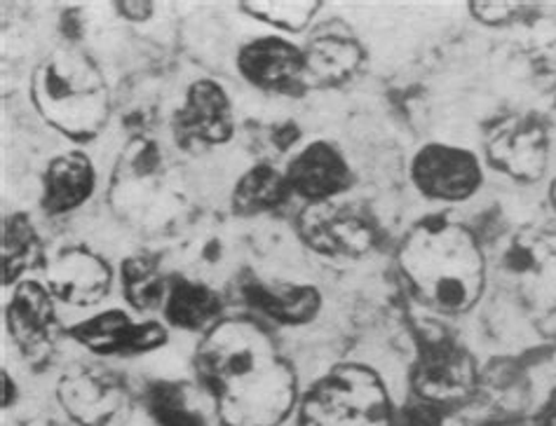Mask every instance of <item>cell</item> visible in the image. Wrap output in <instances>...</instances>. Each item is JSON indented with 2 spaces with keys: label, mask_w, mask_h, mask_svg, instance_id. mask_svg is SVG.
I'll return each instance as SVG.
<instances>
[{
  "label": "cell",
  "mask_w": 556,
  "mask_h": 426,
  "mask_svg": "<svg viewBox=\"0 0 556 426\" xmlns=\"http://www.w3.org/2000/svg\"><path fill=\"white\" fill-rule=\"evenodd\" d=\"M48 288L71 307H94L109 296L113 270L87 246H66L46 266Z\"/></svg>",
  "instance_id": "obj_14"
},
{
  "label": "cell",
  "mask_w": 556,
  "mask_h": 426,
  "mask_svg": "<svg viewBox=\"0 0 556 426\" xmlns=\"http://www.w3.org/2000/svg\"><path fill=\"white\" fill-rule=\"evenodd\" d=\"M543 426H556V393L552 396V401L545 408V415H543Z\"/></svg>",
  "instance_id": "obj_30"
},
{
  "label": "cell",
  "mask_w": 556,
  "mask_h": 426,
  "mask_svg": "<svg viewBox=\"0 0 556 426\" xmlns=\"http://www.w3.org/2000/svg\"><path fill=\"white\" fill-rule=\"evenodd\" d=\"M238 68L249 85L263 92L301 96L311 90L303 50L282 36H263L244 42L238 52Z\"/></svg>",
  "instance_id": "obj_11"
},
{
  "label": "cell",
  "mask_w": 556,
  "mask_h": 426,
  "mask_svg": "<svg viewBox=\"0 0 556 426\" xmlns=\"http://www.w3.org/2000/svg\"><path fill=\"white\" fill-rule=\"evenodd\" d=\"M146 403L157 426H207L179 382H155L146 393Z\"/></svg>",
  "instance_id": "obj_25"
},
{
  "label": "cell",
  "mask_w": 556,
  "mask_h": 426,
  "mask_svg": "<svg viewBox=\"0 0 556 426\" xmlns=\"http://www.w3.org/2000/svg\"><path fill=\"white\" fill-rule=\"evenodd\" d=\"M523 5L519 3H472V12L479 22L484 24H507L511 20H517V14L521 12Z\"/></svg>",
  "instance_id": "obj_26"
},
{
  "label": "cell",
  "mask_w": 556,
  "mask_h": 426,
  "mask_svg": "<svg viewBox=\"0 0 556 426\" xmlns=\"http://www.w3.org/2000/svg\"><path fill=\"white\" fill-rule=\"evenodd\" d=\"M240 8L247 17L277 28V31L299 34L311 26L321 3L317 0H244Z\"/></svg>",
  "instance_id": "obj_24"
},
{
  "label": "cell",
  "mask_w": 556,
  "mask_h": 426,
  "mask_svg": "<svg viewBox=\"0 0 556 426\" xmlns=\"http://www.w3.org/2000/svg\"><path fill=\"white\" fill-rule=\"evenodd\" d=\"M505 276L531 300H556V234L523 230L509 242L503 258Z\"/></svg>",
  "instance_id": "obj_16"
},
{
  "label": "cell",
  "mask_w": 556,
  "mask_h": 426,
  "mask_svg": "<svg viewBox=\"0 0 556 426\" xmlns=\"http://www.w3.org/2000/svg\"><path fill=\"white\" fill-rule=\"evenodd\" d=\"M486 159L509 179L533 183L547 169V131L535 117L507 115L486 129Z\"/></svg>",
  "instance_id": "obj_10"
},
{
  "label": "cell",
  "mask_w": 556,
  "mask_h": 426,
  "mask_svg": "<svg viewBox=\"0 0 556 426\" xmlns=\"http://www.w3.org/2000/svg\"><path fill=\"white\" fill-rule=\"evenodd\" d=\"M554 204H556V188H554Z\"/></svg>",
  "instance_id": "obj_31"
},
{
  "label": "cell",
  "mask_w": 556,
  "mask_h": 426,
  "mask_svg": "<svg viewBox=\"0 0 556 426\" xmlns=\"http://www.w3.org/2000/svg\"><path fill=\"white\" fill-rule=\"evenodd\" d=\"M296 232L315 254L359 258L376 244V220L355 204L313 202L299 214Z\"/></svg>",
  "instance_id": "obj_6"
},
{
  "label": "cell",
  "mask_w": 556,
  "mask_h": 426,
  "mask_svg": "<svg viewBox=\"0 0 556 426\" xmlns=\"http://www.w3.org/2000/svg\"><path fill=\"white\" fill-rule=\"evenodd\" d=\"M311 87H341L364 64V48L350 31H319L303 50Z\"/></svg>",
  "instance_id": "obj_19"
},
{
  "label": "cell",
  "mask_w": 556,
  "mask_h": 426,
  "mask_svg": "<svg viewBox=\"0 0 556 426\" xmlns=\"http://www.w3.org/2000/svg\"><path fill=\"white\" fill-rule=\"evenodd\" d=\"M400 272L414 296L444 314H463L486 286V260L479 240L448 218H426L406 234Z\"/></svg>",
  "instance_id": "obj_2"
},
{
  "label": "cell",
  "mask_w": 556,
  "mask_h": 426,
  "mask_svg": "<svg viewBox=\"0 0 556 426\" xmlns=\"http://www.w3.org/2000/svg\"><path fill=\"white\" fill-rule=\"evenodd\" d=\"M236 134V113L222 82L202 78L186 90L172 117V137L181 151L198 153L224 145Z\"/></svg>",
  "instance_id": "obj_8"
},
{
  "label": "cell",
  "mask_w": 556,
  "mask_h": 426,
  "mask_svg": "<svg viewBox=\"0 0 556 426\" xmlns=\"http://www.w3.org/2000/svg\"><path fill=\"white\" fill-rule=\"evenodd\" d=\"M240 296L252 312L285 326H301L317 317L321 296L315 286L266 282L256 274L240 279Z\"/></svg>",
  "instance_id": "obj_17"
},
{
  "label": "cell",
  "mask_w": 556,
  "mask_h": 426,
  "mask_svg": "<svg viewBox=\"0 0 556 426\" xmlns=\"http://www.w3.org/2000/svg\"><path fill=\"white\" fill-rule=\"evenodd\" d=\"M5 321L10 337L22 351V357L34 369H46L54 357L56 337H60L52 291L36 279H22L12 288L5 307Z\"/></svg>",
  "instance_id": "obj_9"
},
{
  "label": "cell",
  "mask_w": 556,
  "mask_h": 426,
  "mask_svg": "<svg viewBox=\"0 0 556 426\" xmlns=\"http://www.w3.org/2000/svg\"><path fill=\"white\" fill-rule=\"evenodd\" d=\"M28 96L36 113L73 143H90L111 120V90L94 59L60 48L36 66Z\"/></svg>",
  "instance_id": "obj_3"
},
{
  "label": "cell",
  "mask_w": 556,
  "mask_h": 426,
  "mask_svg": "<svg viewBox=\"0 0 556 426\" xmlns=\"http://www.w3.org/2000/svg\"><path fill=\"white\" fill-rule=\"evenodd\" d=\"M289 197L291 188L285 171L275 169L268 162H261L240 176L236 188H232L230 207L236 216L254 218L280 209Z\"/></svg>",
  "instance_id": "obj_21"
},
{
  "label": "cell",
  "mask_w": 556,
  "mask_h": 426,
  "mask_svg": "<svg viewBox=\"0 0 556 426\" xmlns=\"http://www.w3.org/2000/svg\"><path fill=\"white\" fill-rule=\"evenodd\" d=\"M404 417H406V426H442L444 413L442 408L416 399L404 410Z\"/></svg>",
  "instance_id": "obj_27"
},
{
  "label": "cell",
  "mask_w": 556,
  "mask_h": 426,
  "mask_svg": "<svg viewBox=\"0 0 556 426\" xmlns=\"http://www.w3.org/2000/svg\"><path fill=\"white\" fill-rule=\"evenodd\" d=\"M64 413L78 426H113L131 405L127 382L101 365L78 363L56 385Z\"/></svg>",
  "instance_id": "obj_7"
},
{
  "label": "cell",
  "mask_w": 556,
  "mask_h": 426,
  "mask_svg": "<svg viewBox=\"0 0 556 426\" xmlns=\"http://www.w3.org/2000/svg\"><path fill=\"white\" fill-rule=\"evenodd\" d=\"M195 369L224 426H280L296 405V373L252 317H224L204 333Z\"/></svg>",
  "instance_id": "obj_1"
},
{
  "label": "cell",
  "mask_w": 556,
  "mask_h": 426,
  "mask_svg": "<svg viewBox=\"0 0 556 426\" xmlns=\"http://www.w3.org/2000/svg\"><path fill=\"white\" fill-rule=\"evenodd\" d=\"M46 266L42 240L26 214H12L3 223V286H17L22 276Z\"/></svg>",
  "instance_id": "obj_22"
},
{
  "label": "cell",
  "mask_w": 556,
  "mask_h": 426,
  "mask_svg": "<svg viewBox=\"0 0 556 426\" xmlns=\"http://www.w3.org/2000/svg\"><path fill=\"white\" fill-rule=\"evenodd\" d=\"M97 169L80 151H68L48 162L42 173L40 207L48 216H64L80 209L94 195Z\"/></svg>",
  "instance_id": "obj_18"
},
{
  "label": "cell",
  "mask_w": 556,
  "mask_h": 426,
  "mask_svg": "<svg viewBox=\"0 0 556 426\" xmlns=\"http://www.w3.org/2000/svg\"><path fill=\"white\" fill-rule=\"evenodd\" d=\"M412 385L416 399L437 408L465 403L477 387V365L456 337L426 326L418 333V357Z\"/></svg>",
  "instance_id": "obj_5"
},
{
  "label": "cell",
  "mask_w": 556,
  "mask_h": 426,
  "mask_svg": "<svg viewBox=\"0 0 556 426\" xmlns=\"http://www.w3.org/2000/svg\"><path fill=\"white\" fill-rule=\"evenodd\" d=\"M299 426H392V403L367 365H339L308 391Z\"/></svg>",
  "instance_id": "obj_4"
},
{
  "label": "cell",
  "mask_w": 556,
  "mask_h": 426,
  "mask_svg": "<svg viewBox=\"0 0 556 426\" xmlns=\"http://www.w3.org/2000/svg\"><path fill=\"white\" fill-rule=\"evenodd\" d=\"M412 179L426 197L463 202L477 193L481 181H484V173H481L479 159L470 151L430 143L414 157Z\"/></svg>",
  "instance_id": "obj_13"
},
{
  "label": "cell",
  "mask_w": 556,
  "mask_h": 426,
  "mask_svg": "<svg viewBox=\"0 0 556 426\" xmlns=\"http://www.w3.org/2000/svg\"><path fill=\"white\" fill-rule=\"evenodd\" d=\"M115 10L121 12L123 20L141 24L153 17L155 3H151V0H121V3H115Z\"/></svg>",
  "instance_id": "obj_28"
},
{
  "label": "cell",
  "mask_w": 556,
  "mask_h": 426,
  "mask_svg": "<svg viewBox=\"0 0 556 426\" xmlns=\"http://www.w3.org/2000/svg\"><path fill=\"white\" fill-rule=\"evenodd\" d=\"M291 195L313 202H327L353 188V171L333 143L315 141L294 155L285 171Z\"/></svg>",
  "instance_id": "obj_15"
},
{
  "label": "cell",
  "mask_w": 556,
  "mask_h": 426,
  "mask_svg": "<svg viewBox=\"0 0 556 426\" xmlns=\"http://www.w3.org/2000/svg\"><path fill=\"white\" fill-rule=\"evenodd\" d=\"M121 286L127 305L135 312H151L163 307L169 276H165L160 258L153 254H137L123 260Z\"/></svg>",
  "instance_id": "obj_23"
},
{
  "label": "cell",
  "mask_w": 556,
  "mask_h": 426,
  "mask_svg": "<svg viewBox=\"0 0 556 426\" xmlns=\"http://www.w3.org/2000/svg\"><path fill=\"white\" fill-rule=\"evenodd\" d=\"M163 314L174 328L207 333L224 319V300L212 286L193 282V279L184 274H172L163 302Z\"/></svg>",
  "instance_id": "obj_20"
},
{
  "label": "cell",
  "mask_w": 556,
  "mask_h": 426,
  "mask_svg": "<svg viewBox=\"0 0 556 426\" xmlns=\"http://www.w3.org/2000/svg\"><path fill=\"white\" fill-rule=\"evenodd\" d=\"M3 408H10V403L14 401V382L10 379V373L3 371Z\"/></svg>",
  "instance_id": "obj_29"
},
{
  "label": "cell",
  "mask_w": 556,
  "mask_h": 426,
  "mask_svg": "<svg viewBox=\"0 0 556 426\" xmlns=\"http://www.w3.org/2000/svg\"><path fill=\"white\" fill-rule=\"evenodd\" d=\"M71 337L97 357H139L167 345V328L153 319L109 310L73 326Z\"/></svg>",
  "instance_id": "obj_12"
}]
</instances>
